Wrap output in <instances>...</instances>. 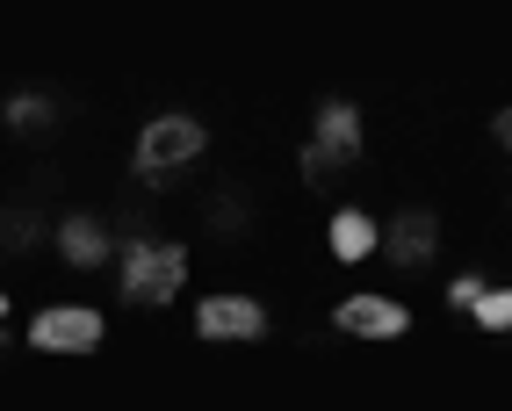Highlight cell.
Here are the masks:
<instances>
[{
  "instance_id": "1",
  "label": "cell",
  "mask_w": 512,
  "mask_h": 411,
  "mask_svg": "<svg viewBox=\"0 0 512 411\" xmlns=\"http://www.w3.org/2000/svg\"><path fill=\"white\" fill-rule=\"evenodd\" d=\"M181 253L174 246H138V253H130V267H123V289L130 296H138V303H159V296H174L181 289Z\"/></svg>"
},
{
  "instance_id": "2",
  "label": "cell",
  "mask_w": 512,
  "mask_h": 411,
  "mask_svg": "<svg viewBox=\"0 0 512 411\" xmlns=\"http://www.w3.org/2000/svg\"><path fill=\"white\" fill-rule=\"evenodd\" d=\"M195 145H202V130H195L188 116H166V123H152V130H145L138 159H145V166H174V159H188Z\"/></svg>"
},
{
  "instance_id": "3",
  "label": "cell",
  "mask_w": 512,
  "mask_h": 411,
  "mask_svg": "<svg viewBox=\"0 0 512 411\" xmlns=\"http://www.w3.org/2000/svg\"><path fill=\"white\" fill-rule=\"evenodd\" d=\"M101 339V318L94 311H44L37 318V347H73V354H87Z\"/></svg>"
},
{
  "instance_id": "4",
  "label": "cell",
  "mask_w": 512,
  "mask_h": 411,
  "mask_svg": "<svg viewBox=\"0 0 512 411\" xmlns=\"http://www.w3.org/2000/svg\"><path fill=\"white\" fill-rule=\"evenodd\" d=\"M202 332H210V339H253V332H260V303H246V296H210V303H202Z\"/></svg>"
},
{
  "instance_id": "5",
  "label": "cell",
  "mask_w": 512,
  "mask_h": 411,
  "mask_svg": "<svg viewBox=\"0 0 512 411\" xmlns=\"http://www.w3.org/2000/svg\"><path fill=\"white\" fill-rule=\"evenodd\" d=\"M339 325H347V332H368V339H390V332H404V303H390V296H354V303H339Z\"/></svg>"
},
{
  "instance_id": "6",
  "label": "cell",
  "mask_w": 512,
  "mask_h": 411,
  "mask_svg": "<svg viewBox=\"0 0 512 411\" xmlns=\"http://www.w3.org/2000/svg\"><path fill=\"white\" fill-rule=\"evenodd\" d=\"M332 253H339V260L375 253V224H368L361 210H339V217H332Z\"/></svg>"
},
{
  "instance_id": "7",
  "label": "cell",
  "mask_w": 512,
  "mask_h": 411,
  "mask_svg": "<svg viewBox=\"0 0 512 411\" xmlns=\"http://www.w3.org/2000/svg\"><path fill=\"white\" fill-rule=\"evenodd\" d=\"M476 318H484V325H512V289H484V296H476Z\"/></svg>"
},
{
  "instance_id": "8",
  "label": "cell",
  "mask_w": 512,
  "mask_h": 411,
  "mask_svg": "<svg viewBox=\"0 0 512 411\" xmlns=\"http://www.w3.org/2000/svg\"><path fill=\"white\" fill-rule=\"evenodd\" d=\"M65 253H73V260H101V238H94V224H73V231H65Z\"/></svg>"
},
{
  "instance_id": "9",
  "label": "cell",
  "mask_w": 512,
  "mask_h": 411,
  "mask_svg": "<svg viewBox=\"0 0 512 411\" xmlns=\"http://www.w3.org/2000/svg\"><path fill=\"white\" fill-rule=\"evenodd\" d=\"M325 145H354V116L332 109V116H325Z\"/></svg>"
},
{
  "instance_id": "10",
  "label": "cell",
  "mask_w": 512,
  "mask_h": 411,
  "mask_svg": "<svg viewBox=\"0 0 512 411\" xmlns=\"http://www.w3.org/2000/svg\"><path fill=\"white\" fill-rule=\"evenodd\" d=\"M0 311H8V296H0Z\"/></svg>"
}]
</instances>
